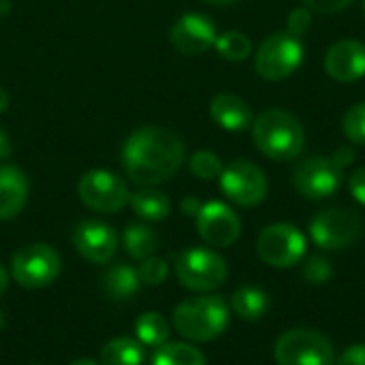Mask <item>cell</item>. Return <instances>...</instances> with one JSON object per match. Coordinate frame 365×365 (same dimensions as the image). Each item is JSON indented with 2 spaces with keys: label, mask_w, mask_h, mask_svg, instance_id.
I'll return each instance as SVG.
<instances>
[{
  "label": "cell",
  "mask_w": 365,
  "mask_h": 365,
  "mask_svg": "<svg viewBox=\"0 0 365 365\" xmlns=\"http://www.w3.org/2000/svg\"><path fill=\"white\" fill-rule=\"evenodd\" d=\"M231 308L244 321H259L269 310V295L259 287H242L233 293Z\"/></svg>",
  "instance_id": "obj_21"
},
{
  "label": "cell",
  "mask_w": 365,
  "mask_h": 365,
  "mask_svg": "<svg viewBox=\"0 0 365 365\" xmlns=\"http://www.w3.org/2000/svg\"><path fill=\"white\" fill-rule=\"evenodd\" d=\"M28 178L19 167H0V220H11L21 214L28 201Z\"/></svg>",
  "instance_id": "obj_17"
},
{
  "label": "cell",
  "mask_w": 365,
  "mask_h": 365,
  "mask_svg": "<svg viewBox=\"0 0 365 365\" xmlns=\"http://www.w3.org/2000/svg\"><path fill=\"white\" fill-rule=\"evenodd\" d=\"M71 240H73L77 255L94 265L109 263L118 250V235L113 227L101 220H81L73 229Z\"/></svg>",
  "instance_id": "obj_15"
},
{
  "label": "cell",
  "mask_w": 365,
  "mask_h": 365,
  "mask_svg": "<svg viewBox=\"0 0 365 365\" xmlns=\"http://www.w3.org/2000/svg\"><path fill=\"white\" fill-rule=\"evenodd\" d=\"M229 325V308L218 295L184 299L173 310V327L192 342H212L225 334Z\"/></svg>",
  "instance_id": "obj_3"
},
{
  "label": "cell",
  "mask_w": 365,
  "mask_h": 365,
  "mask_svg": "<svg viewBox=\"0 0 365 365\" xmlns=\"http://www.w3.org/2000/svg\"><path fill=\"white\" fill-rule=\"evenodd\" d=\"M143 344L133 338H113L101 351V365H143Z\"/></svg>",
  "instance_id": "obj_23"
},
{
  "label": "cell",
  "mask_w": 365,
  "mask_h": 365,
  "mask_svg": "<svg viewBox=\"0 0 365 365\" xmlns=\"http://www.w3.org/2000/svg\"><path fill=\"white\" fill-rule=\"evenodd\" d=\"M306 237L304 233L289 225V222H276L265 227L257 237V255L263 263L272 267H293L297 265L306 255Z\"/></svg>",
  "instance_id": "obj_9"
},
{
  "label": "cell",
  "mask_w": 365,
  "mask_h": 365,
  "mask_svg": "<svg viewBox=\"0 0 365 365\" xmlns=\"http://www.w3.org/2000/svg\"><path fill=\"white\" fill-rule=\"evenodd\" d=\"M274 357L278 365H331L334 344L314 329H289L276 342Z\"/></svg>",
  "instance_id": "obj_6"
},
{
  "label": "cell",
  "mask_w": 365,
  "mask_h": 365,
  "mask_svg": "<svg viewBox=\"0 0 365 365\" xmlns=\"http://www.w3.org/2000/svg\"><path fill=\"white\" fill-rule=\"evenodd\" d=\"M342 180H344L342 169L334 163V158H325V156L306 158L293 171L295 190L312 201H321L338 192Z\"/></svg>",
  "instance_id": "obj_12"
},
{
  "label": "cell",
  "mask_w": 365,
  "mask_h": 365,
  "mask_svg": "<svg viewBox=\"0 0 365 365\" xmlns=\"http://www.w3.org/2000/svg\"><path fill=\"white\" fill-rule=\"evenodd\" d=\"M122 242H124V250L135 261H145L154 257L160 244L156 231L148 225H128L122 235Z\"/></svg>",
  "instance_id": "obj_22"
},
{
  "label": "cell",
  "mask_w": 365,
  "mask_h": 365,
  "mask_svg": "<svg viewBox=\"0 0 365 365\" xmlns=\"http://www.w3.org/2000/svg\"><path fill=\"white\" fill-rule=\"evenodd\" d=\"M338 365H365V344L351 346V349L340 357Z\"/></svg>",
  "instance_id": "obj_34"
},
{
  "label": "cell",
  "mask_w": 365,
  "mask_h": 365,
  "mask_svg": "<svg viewBox=\"0 0 365 365\" xmlns=\"http://www.w3.org/2000/svg\"><path fill=\"white\" fill-rule=\"evenodd\" d=\"M353 0H302L304 6H308L312 13H321V15H331V13H340L344 11Z\"/></svg>",
  "instance_id": "obj_32"
},
{
  "label": "cell",
  "mask_w": 365,
  "mask_h": 365,
  "mask_svg": "<svg viewBox=\"0 0 365 365\" xmlns=\"http://www.w3.org/2000/svg\"><path fill=\"white\" fill-rule=\"evenodd\" d=\"M128 205L133 207V212L139 218H143L148 222H160L171 214V199L154 186H145V188L133 192Z\"/></svg>",
  "instance_id": "obj_20"
},
{
  "label": "cell",
  "mask_w": 365,
  "mask_h": 365,
  "mask_svg": "<svg viewBox=\"0 0 365 365\" xmlns=\"http://www.w3.org/2000/svg\"><path fill=\"white\" fill-rule=\"evenodd\" d=\"M197 231L210 246L227 248L237 242L242 233V222L227 203L207 201L197 214Z\"/></svg>",
  "instance_id": "obj_14"
},
{
  "label": "cell",
  "mask_w": 365,
  "mask_h": 365,
  "mask_svg": "<svg viewBox=\"0 0 365 365\" xmlns=\"http://www.w3.org/2000/svg\"><path fill=\"white\" fill-rule=\"evenodd\" d=\"M334 276L331 263L323 257H310L304 265V278L310 284H325Z\"/></svg>",
  "instance_id": "obj_30"
},
{
  "label": "cell",
  "mask_w": 365,
  "mask_h": 365,
  "mask_svg": "<svg viewBox=\"0 0 365 365\" xmlns=\"http://www.w3.org/2000/svg\"><path fill=\"white\" fill-rule=\"evenodd\" d=\"M325 73L340 83L357 81L365 75V43L357 38H342L325 53Z\"/></svg>",
  "instance_id": "obj_16"
},
{
  "label": "cell",
  "mask_w": 365,
  "mask_h": 365,
  "mask_svg": "<svg viewBox=\"0 0 365 365\" xmlns=\"http://www.w3.org/2000/svg\"><path fill=\"white\" fill-rule=\"evenodd\" d=\"M4 13H9V0H0V17Z\"/></svg>",
  "instance_id": "obj_42"
},
{
  "label": "cell",
  "mask_w": 365,
  "mask_h": 365,
  "mask_svg": "<svg viewBox=\"0 0 365 365\" xmlns=\"http://www.w3.org/2000/svg\"><path fill=\"white\" fill-rule=\"evenodd\" d=\"M188 167H190L192 175L199 178V180H203V182L214 180V178H220V173H222V169H225L220 156L214 154V152H210V150H199V152H195V154L190 156V160H188Z\"/></svg>",
  "instance_id": "obj_27"
},
{
  "label": "cell",
  "mask_w": 365,
  "mask_h": 365,
  "mask_svg": "<svg viewBox=\"0 0 365 365\" xmlns=\"http://www.w3.org/2000/svg\"><path fill=\"white\" fill-rule=\"evenodd\" d=\"M220 188L231 203L255 207L267 195V178L255 163L233 160L220 173Z\"/></svg>",
  "instance_id": "obj_11"
},
{
  "label": "cell",
  "mask_w": 365,
  "mask_h": 365,
  "mask_svg": "<svg viewBox=\"0 0 365 365\" xmlns=\"http://www.w3.org/2000/svg\"><path fill=\"white\" fill-rule=\"evenodd\" d=\"M186 148L178 133L163 126L137 128L122 148V167L137 186H158L184 165Z\"/></svg>",
  "instance_id": "obj_1"
},
{
  "label": "cell",
  "mask_w": 365,
  "mask_h": 365,
  "mask_svg": "<svg viewBox=\"0 0 365 365\" xmlns=\"http://www.w3.org/2000/svg\"><path fill=\"white\" fill-rule=\"evenodd\" d=\"M214 47L220 53V58L229 62H244L252 53V41L242 30H227L218 34Z\"/></svg>",
  "instance_id": "obj_26"
},
{
  "label": "cell",
  "mask_w": 365,
  "mask_h": 365,
  "mask_svg": "<svg viewBox=\"0 0 365 365\" xmlns=\"http://www.w3.org/2000/svg\"><path fill=\"white\" fill-rule=\"evenodd\" d=\"M342 133L351 143L365 145V101L353 105L342 118Z\"/></svg>",
  "instance_id": "obj_28"
},
{
  "label": "cell",
  "mask_w": 365,
  "mask_h": 365,
  "mask_svg": "<svg viewBox=\"0 0 365 365\" xmlns=\"http://www.w3.org/2000/svg\"><path fill=\"white\" fill-rule=\"evenodd\" d=\"M139 278L143 284H150V287H158L167 280V274H169V267H167V261L160 259V257H150L145 261H141L139 265Z\"/></svg>",
  "instance_id": "obj_29"
},
{
  "label": "cell",
  "mask_w": 365,
  "mask_h": 365,
  "mask_svg": "<svg viewBox=\"0 0 365 365\" xmlns=\"http://www.w3.org/2000/svg\"><path fill=\"white\" fill-rule=\"evenodd\" d=\"M331 158H334V163L344 171L349 165H353V160H355V150L353 148H349V145H344V148H338L334 154H331Z\"/></svg>",
  "instance_id": "obj_35"
},
{
  "label": "cell",
  "mask_w": 365,
  "mask_h": 365,
  "mask_svg": "<svg viewBox=\"0 0 365 365\" xmlns=\"http://www.w3.org/2000/svg\"><path fill=\"white\" fill-rule=\"evenodd\" d=\"M312 11L308 9V6H297V9H293L291 13H289V17H287V32L289 34H293V36H297V38H302L310 28H312Z\"/></svg>",
  "instance_id": "obj_31"
},
{
  "label": "cell",
  "mask_w": 365,
  "mask_h": 365,
  "mask_svg": "<svg viewBox=\"0 0 365 365\" xmlns=\"http://www.w3.org/2000/svg\"><path fill=\"white\" fill-rule=\"evenodd\" d=\"M364 229V220L355 210L327 207L310 220V237L323 250H342L351 246Z\"/></svg>",
  "instance_id": "obj_10"
},
{
  "label": "cell",
  "mask_w": 365,
  "mask_h": 365,
  "mask_svg": "<svg viewBox=\"0 0 365 365\" xmlns=\"http://www.w3.org/2000/svg\"><path fill=\"white\" fill-rule=\"evenodd\" d=\"M302 38L284 32H274L263 38L255 51V71L265 81H280L291 77L304 62Z\"/></svg>",
  "instance_id": "obj_4"
},
{
  "label": "cell",
  "mask_w": 365,
  "mask_h": 365,
  "mask_svg": "<svg viewBox=\"0 0 365 365\" xmlns=\"http://www.w3.org/2000/svg\"><path fill=\"white\" fill-rule=\"evenodd\" d=\"M207 4H214V6H229V4H235L237 0H203Z\"/></svg>",
  "instance_id": "obj_40"
},
{
  "label": "cell",
  "mask_w": 365,
  "mask_h": 365,
  "mask_svg": "<svg viewBox=\"0 0 365 365\" xmlns=\"http://www.w3.org/2000/svg\"><path fill=\"white\" fill-rule=\"evenodd\" d=\"M11 152H13V143H11V139H9V135L0 128V160L9 158Z\"/></svg>",
  "instance_id": "obj_37"
},
{
  "label": "cell",
  "mask_w": 365,
  "mask_h": 365,
  "mask_svg": "<svg viewBox=\"0 0 365 365\" xmlns=\"http://www.w3.org/2000/svg\"><path fill=\"white\" fill-rule=\"evenodd\" d=\"M60 255L47 244L19 248L11 259V276L24 289H45L60 276Z\"/></svg>",
  "instance_id": "obj_7"
},
{
  "label": "cell",
  "mask_w": 365,
  "mask_h": 365,
  "mask_svg": "<svg viewBox=\"0 0 365 365\" xmlns=\"http://www.w3.org/2000/svg\"><path fill=\"white\" fill-rule=\"evenodd\" d=\"M169 331H171V327H169L167 319L158 312H145L135 323V336L143 346L158 349V346L167 344Z\"/></svg>",
  "instance_id": "obj_24"
},
{
  "label": "cell",
  "mask_w": 365,
  "mask_h": 365,
  "mask_svg": "<svg viewBox=\"0 0 365 365\" xmlns=\"http://www.w3.org/2000/svg\"><path fill=\"white\" fill-rule=\"evenodd\" d=\"M349 190L357 203L365 205V167H359L349 178Z\"/></svg>",
  "instance_id": "obj_33"
},
{
  "label": "cell",
  "mask_w": 365,
  "mask_h": 365,
  "mask_svg": "<svg viewBox=\"0 0 365 365\" xmlns=\"http://www.w3.org/2000/svg\"><path fill=\"white\" fill-rule=\"evenodd\" d=\"M175 274L182 287L197 293H207L222 287L229 269L218 252L207 248H188L175 259Z\"/></svg>",
  "instance_id": "obj_5"
},
{
  "label": "cell",
  "mask_w": 365,
  "mask_h": 365,
  "mask_svg": "<svg viewBox=\"0 0 365 365\" xmlns=\"http://www.w3.org/2000/svg\"><path fill=\"white\" fill-rule=\"evenodd\" d=\"M139 287H141L139 272L126 263L111 265L101 278V289L111 302H128L133 295H137Z\"/></svg>",
  "instance_id": "obj_19"
},
{
  "label": "cell",
  "mask_w": 365,
  "mask_h": 365,
  "mask_svg": "<svg viewBox=\"0 0 365 365\" xmlns=\"http://www.w3.org/2000/svg\"><path fill=\"white\" fill-rule=\"evenodd\" d=\"M6 287H9V274H6V269L0 265V297L4 295Z\"/></svg>",
  "instance_id": "obj_38"
},
{
  "label": "cell",
  "mask_w": 365,
  "mask_h": 365,
  "mask_svg": "<svg viewBox=\"0 0 365 365\" xmlns=\"http://www.w3.org/2000/svg\"><path fill=\"white\" fill-rule=\"evenodd\" d=\"M218 38L216 24L205 13H184L169 30V41L175 51L184 56H201L205 53Z\"/></svg>",
  "instance_id": "obj_13"
},
{
  "label": "cell",
  "mask_w": 365,
  "mask_h": 365,
  "mask_svg": "<svg viewBox=\"0 0 365 365\" xmlns=\"http://www.w3.org/2000/svg\"><path fill=\"white\" fill-rule=\"evenodd\" d=\"M4 323H6V321H4V314H2V310H0V331H2V327H4Z\"/></svg>",
  "instance_id": "obj_43"
},
{
  "label": "cell",
  "mask_w": 365,
  "mask_h": 365,
  "mask_svg": "<svg viewBox=\"0 0 365 365\" xmlns=\"http://www.w3.org/2000/svg\"><path fill=\"white\" fill-rule=\"evenodd\" d=\"M6 107H9V94H6V90L0 86V113L6 111Z\"/></svg>",
  "instance_id": "obj_39"
},
{
  "label": "cell",
  "mask_w": 365,
  "mask_h": 365,
  "mask_svg": "<svg viewBox=\"0 0 365 365\" xmlns=\"http://www.w3.org/2000/svg\"><path fill=\"white\" fill-rule=\"evenodd\" d=\"M210 115L229 133H242L255 122L250 105L237 94H216L210 103Z\"/></svg>",
  "instance_id": "obj_18"
},
{
  "label": "cell",
  "mask_w": 365,
  "mask_h": 365,
  "mask_svg": "<svg viewBox=\"0 0 365 365\" xmlns=\"http://www.w3.org/2000/svg\"><path fill=\"white\" fill-rule=\"evenodd\" d=\"M180 207H182V212H184L186 216L197 218V214L201 212L203 203H201L197 197H184V199H182V203H180Z\"/></svg>",
  "instance_id": "obj_36"
},
{
  "label": "cell",
  "mask_w": 365,
  "mask_h": 365,
  "mask_svg": "<svg viewBox=\"0 0 365 365\" xmlns=\"http://www.w3.org/2000/svg\"><path fill=\"white\" fill-rule=\"evenodd\" d=\"M81 203L101 214H113L128 205L130 190L126 182L109 169H90L77 182Z\"/></svg>",
  "instance_id": "obj_8"
},
{
  "label": "cell",
  "mask_w": 365,
  "mask_h": 365,
  "mask_svg": "<svg viewBox=\"0 0 365 365\" xmlns=\"http://www.w3.org/2000/svg\"><path fill=\"white\" fill-rule=\"evenodd\" d=\"M364 11H365V0H364Z\"/></svg>",
  "instance_id": "obj_44"
},
{
  "label": "cell",
  "mask_w": 365,
  "mask_h": 365,
  "mask_svg": "<svg viewBox=\"0 0 365 365\" xmlns=\"http://www.w3.org/2000/svg\"><path fill=\"white\" fill-rule=\"evenodd\" d=\"M71 365H101V364H96V361H92V359H77V361H73Z\"/></svg>",
  "instance_id": "obj_41"
},
{
  "label": "cell",
  "mask_w": 365,
  "mask_h": 365,
  "mask_svg": "<svg viewBox=\"0 0 365 365\" xmlns=\"http://www.w3.org/2000/svg\"><path fill=\"white\" fill-rule=\"evenodd\" d=\"M152 365H205V357L192 344L167 342L156 349Z\"/></svg>",
  "instance_id": "obj_25"
},
{
  "label": "cell",
  "mask_w": 365,
  "mask_h": 365,
  "mask_svg": "<svg viewBox=\"0 0 365 365\" xmlns=\"http://www.w3.org/2000/svg\"><path fill=\"white\" fill-rule=\"evenodd\" d=\"M257 150L272 160H295L306 148V130L297 115L284 109H267L252 122Z\"/></svg>",
  "instance_id": "obj_2"
}]
</instances>
